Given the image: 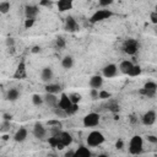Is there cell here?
<instances>
[{"instance_id":"40","label":"cell","mask_w":157,"mask_h":157,"mask_svg":"<svg viewBox=\"0 0 157 157\" xmlns=\"http://www.w3.org/2000/svg\"><path fill=\"white\" fill-rule=\"evenodd\" d=\"M90 96H91L92 99H98V90L97 88H91Z\"/></svg>"},{"instance_id":"6","label":"cell","mask_w":157,"mask_h":157,"mask_svg":"<svg viewBox=\"0 0 157 157\" xmlns=\"http://www.w3.org/2000/svg\"><path fill=\"white\" fill-rule=\"evenodd\" d=\"M99 120H101V115L98 113L91 112V113H88V114L85 115V118H83V125L86 128H96L99 124Z\"/></svg>"},{"instance_id":"44","label":"cell","mask_w":157,"mask_h":157,"mask_svg":"<svg viewBox=\"0 0 157 157\" xmlns=\"http://www.w3.org/2000/svg\"><path fill=\"white\" fill-rule=\"evenodd\" d=\"M129 120H130V123H131L132 125L137 124V118H136V115H135V114H131V115L129 117Z\"/></svg>"},{"instance_id":"7","label":"cell","mask_w":157,"mask_h":157,"mask_svg":"<svg viewBox=\"0 0 157 157\" xmlns=\"http://www.w3.org/2000/svg\"><path fill=\"white\" fill-rule=\"evenodd\" d=\"M13 78H16V80H25V78H27V66H26L25 59H22L17 64V67H16V70L13 72Z\"/></svg>"},{"instance_id":"39","label":"cell","mask_w":157,"mask_h":157,"mask_svg":"<svg viewBox=\"0 0 157 157\" xmlns=\"http://www.w3.org/2000/svg\"><path fill=\"white\" fill-rule=\"evenodd\" d=\"M5 44H6V47H7V48H11V47H13V45H15V39H13V38H11V37H7V38H6V40H5Z\"/></svg>"},{"instance_id":"26","label":"cell","mask_w":157,"mask_h":157,"mask_svg":"<svg viewBox=\"0 0 157 157\" xmlns=\"http://www.w3.org/2000/svg\"><path fill=\"white\" fill-rule=\"evenodd\" d=\"M107 109H108L109 112H112L113 114H114V113H119L120 105H119V103H118L117 101H109L108 104H107Z\"/></svg>"},{"instance_id":"22","label":"cell","mask_w":157,"mask_h":157,"mask_svg":"<svg viewBox=\"0 0 157 157\" xmlns=\"http://www.w3.org/2000/svg\"><path fill=\"white\" fill-rule=\"evenodd\" d=\"M134 64L130 61V60H123L120 64H119V67H118V70L121 72V74H128L129 72V70L131 69V66H132Z\"/></svg>"},{"instance_id":"5","label":"cell","mask_w":157,"mask_h":157,"mask_svg":"<svg viewBox=\"0 0 157 157\" xmlns=\"http://www.w3.org/2000/svg\"><path fill=\"white\" fill-rule=\"evenodd\" d=\"M113 16V12L110 10H105V9H102V10H97L91 17H90V23L92 25H96L98 22H102L104 20H108Z\"/></svg>"},{"instance_id":"14","label":"cell","mask_w":157,"mask_h":157,"mask_svg":"<svg viewBox=\"0 0 157 157\" xmlns=\"http://www.w3.org/2000/svg\"><path fill=\"white\" fill-rule=\"evenodd\" d=\"M53 76H54V74H53V70H52L50 66H45V67L42 69V71H40V80H42L44 83L52 82Z\"/></svg>"},{"instance_id":"13","label":"cell","mask_w":157,"mask_h":157,"mask_svg":"<svg viewBox=\"0 0 157 157\" xmlns=\"http://www.w3.org/2000/svg\"><path fill=\"white\" fill-rule=\"evenodd\" d=\"M38 13H39V6H37V5H26L25 6L26 18H36Z\"/></svg>"},{"instance_id":"2","label":"cell","mask_w":157,"mask_h":157,"mask_svg":"<svg viewBox=\"0 0 157 157\" xmlns=\"http://www.w3.org/2000/svg\"><path fill=\"white\" fill-rule=\"evenodd\" d=\"M104 140H105V137L101 131L93 130L88 134V136L86 139V142L90 147H97V146H101L104 142Z\"/></svg>"},{"instance_id":"3","label":"cell","mask_w":157,"mask_h":157,"mask_svg":"<svg viewBox=\"0 0 157 157\" xmlns=\"http://www.w3.org/2000/svg\"><path fill=\"white\" fill-rule=\"evenodd\" d=\"M55 137L58 139V145H56V150H63L64 147H66V146H70L71 144H72V136H71V134H69L67 131H63V130H60L56 135H55Z\"/></svg>"},{"instance_id":"16","label":"cell","mask_w":157,"mask_h":157,"mask_svg":"<svg viewBox=\"0 0 157 157\" xmlns=\"http://www.w3.org/2000/svg\"><path fill=\"white\" fill-rule=\"evenodd\" d=\"M72 103H71V101H70V98H69V94H66V93H64V92H61V94H60V98H59V101H58V108H61V109H67V108H70V105H71Z\"/></svg>"},{"instance_id":"34","label":"cell","mask_w":157,"mask_h":157,"mask_svg":"<svg viewBox=\"0 0 157 157\" xmlns=\"http://www.w3.org/2000/svg\"><path fill=\"white\" fill-rule=\"evenodd\" d=\"M48 126H56V128H63V124L59 119H52V120H48L47 123Z\"/></svg>"},{"instance_id":"48","label":"cell","mask_w":157,"mask_h":157,"mask_svg":"<svg viewBox=\"0 0 157 157\" xmlns=\"http://www.w3.org/2000/svg\"><path fill=\"white\" fill-rule=\"evenodd\" d=\"M2 140H4V141L9 140V135H4V136H2Z\"/></svg>"},{"instance_id":"27","label":"cell","mask_w":157,"mask_h":157,"mask_svg":"<svg viewBox=\"0 0 157 157\" xmlns=\"http://www.w3.org/2000/svg\"><path fill=\"white\" fill-rule=\"evenodd\" d=\"M32 103H33L36 107L42 105V104L44 103V101H43V96H40V94H38V93H34V94L32 96Z\"/></svg>"},{"instance_id":"18","label":"cell","mask_w":157,"mask_h":157,"mask_svg":"<svg viewBox=\"0 0 157 157\" xmlns=\"http://www.w3.org/2000/svg\"><path fill=\"white\" fill-rule=\"evenodd\" d=\"M20 96H21V93L17 88H10L5 94V99L9 102H16L20 98Z\"/></svg>"},{"instance_id":"45","label":"cell","mask_w":157,"mask_h":157,"mask_svg":"<svg viewBox=\"0 0 157 157\" xmlns=\"http://www.w3.org/2000/svg\"><path fill=\"white\" fill-rule=\"evenodd\" d=\"M31 52H32L33 54H37V53H39V52H40V47H39V45H34V47H32Z\"/></svg>"},{"instance_id":"37","label":"cell","mask_w":157,"mask_h":157,"mask_svg":"<svg viewBox=\"0 0 157 157\" xmlns=\"http://www.w3.org/2000/svg\"><path fill=\"white\" fill-rule=\"evenodd\" d=\"M39 6H43V7H52V6H53V1H52V0H40V1H39Z\"/></svg>"},{"instance_id":"30","label":"cell","mask_w":157,"mask_h":157,"mask_svg":"<svg viewBox=\"0 0 157 157\" xmlns=\"http://www.w3.org/2000/svg\"><path fill=\"white\" fill-rule=\"evenodd\" d=\"M69 98H70V101H71V103H76V104H78L80 102H81V94L80 93H77V92H74V93H70L69 94Z\"/></svg>"},{"instance_id":"43","label":"cell","mask_w":157,"mask_h":157,"mask_svg":"<svg viewBox=\"0 0 157 157\" xmlns=\"http://www.w3.org/2000/svg\"><path fill=\"white\" fill-rule=\"evenodd\" d=\"M115 147H117L118 150H121V148L124 147V142H123L121 139H118V141L115 142Z\"/></svg>"},{"instance_id":"35","label":"cell","mask_w":157,"mask_h":157,"mask_svg":"<svg viewBox=\"0 0 157 157\" xmlns=\"http://www.w3.org/2000/svg\"><path fill=\"white\" fill-rule=\"evenodd\" d=\"M10 120H4L2 121V124L0 125V131H2V132H5V131H7V130H10Z\"/></svg>"},{"instance_id":"28","label":"cell","mask_w":157,"mask_h":157,"mask_svg":"<svg viewBox=\"0 0 157 157\" xmlns=\"http://www.w3.org/2000/svg\"><path fill=\"white\" fill-rule=\"evenodd\" d=\"M53 112H54V114H55L58 118H60V119H65V118H67V113H66L65 109H61V108L55 107V108H53Z\"/></svg>"},{"instance_id":"1","label":"cell","mask_w":157,"mask_h":157,"mask_svg":"<svg viewBox=\"0 0 157 157\" xmlns=\"http://www.w3.org/2000/svg\"><path fill=\"white\" fill-rule=\"evenodd\" d=\"M144 150V140L140 135H134L129 142V152L134 156L140 155Z\"/></svg>"},{"instance_id":"17","label":"cell","mask_w":157,"mask_h":157,"mask_svg":"<svg viewBox=\"0 0 157 157\" xmlns=\"http://www.w3.org/2000/svg\"><path fill=\"white\" fill-rule=\"evenodd\" d=\"M27 135H28L27 129L22 126V128H20V129H17V131L15 132L13 140H15L16 142H23V141L27 139Z\"/></svg>"},{"instance_id":"38","label":"cell","mask_w":157,"mask_h":157,"mask_svg":"<svg viewBox=\"0 0 157 157\" xmlns=\"http://www.w3.org/2000/svg\"><path fill=\"white\" fill-rule=\"evenodd\" d=\"M114 2V0H98V4L102 6V7H107L109 5H112Z\"/></svg>"},{"instance_id":"47","label":"cell","mask_w":157,"mask_h":157,"mask_svg":"<svg viewBox=\"0 0 157 157\" xmlns=\"http://www.w3.org/2000/svg\"><path fill=\"white\" fill-rule=\"evenodd\" d=\"M2 117H4V120H10L11 121V119H12V115L11 114H4Z\"/></svg>"},{"instance_id":"15","label":"cell","mask_w":157,"mask_h":157,"mask_svg":"<svg viewBox=\"0 0 157 157\" xmlns=\"http://www.w3.org/2000/svg\"><path fill=\"white\" fill-rule=\"evenodd\" d=\"M74 6V0H58L56 1V7L60 12H66L71 10Z\"/></svg>"},{"instance_id":"29","label":"cell","mask_w":157,"mask_h":157,"mask_svg":"<svg viewBox=\"0 0 157 157\" xmlns=\"http://www.w3.org/2000/svg\"><path fill=\"white\" fill-rule=\"evenodd\" d=\"M10 9H11V5H10V2L9 1H1L0 2V13H7L9 11H10Z\"/></svg>"},{"instance_id":"4","label":"cell","mask_w":157,"mask_h":157,"mask_svg":"<svg viewBox=\"0 0 157 157\" xmlns=\"http://www.w3.org/2000/svg\"><path fill=\"white\" fill-rule=\"evenodd\" d=\"M121 49L128 55H135L137 53V50H139V42H137V39H134V38L125 39L123 42Z\"/></svg>"},{"instance_id":"24","label":"cell","mask_w":157,"mask_h":157,"mask_svg":"<svg viewBox=\"0 0 157 157\" xmlns=\"http://www.w3.org/2000/svg\"><path fill=\"white\" fill-rule=\"evenodd\" d=\"M156 92H157V90H151V88H146V87H142L139 91V93L141 96L147 97V98H155L156 97Z\"/></svg>"},{"instance_id":"21","label":"cell","mask_w":157,"mask_h":157,"mask_svg":"<svg viewBox=\"0 0 157 157\" xmlns=\"http://www.w3.org/2000/svg\"><path fill=\"white\" fill-rule=\"evenodd\" d=\"M44 88H45V92L47 93H54V94H56V93L61 92V86L59 83H52V82H49V83L45 85Z\"/></svg>"},{"instance_id":"32","label":"cell","mask_w":157,"mask_h":157,"mask_svg":"<svg viewBox=\"0 0 157 157\" xmlns=\"http://www.w3.org/2000/svg\"><path fill=\"white\" fill-rule=\"evenodd\" d=\"M112 97L110 92L105 91V90H101L98 91V99H109Z\"/></svg>"},{"instance_id":"10","label":"cell","mask_w":157,"mask_h":157,"mask_svg":"<svg viewBox=\"0 0 157 157\" xmlns=\"http://www.w3.org/2000/svg\"><path fill=\"white\" fill-rule=\"evenodd\" d=\"M141 121H142V124L146 125V126L153 125L155 121H156V112H155L153 109L147 110V112L141 117Z\"/></svg>"},{"instance_id":"12","label":"cell","mask_w":157,"mask_h":157,"mask_svg":"<svg viewBox=\"0 0 157 157\" xmlns=\"http://www.w3.org/2000/svg\"><path fill=\"white\" fill-rule=\"evenodd\" d=\"M43 101H44V103H45L49 108H55V107L58 105L59 98H58L56 94H54V93H47V92H45V94L43 96Z\"/></svg>"},{"instance_id":"23","label":"cell","mask_w":157,"mask_h":157,"mask_svg":"<svg viewBox=\"0 0 157 157\" xmlns=\"http://www.w3.org/2000/svg\"><path fill=\"white\" fill-rule=\"evenodd\" d=\"M61 66L66 70L71 69L74 66V58L71 55H65L63 59H61Z\"/></svg>"},{"instance_id":"46","label":"cell","mask_w":157,"mask_h":157,"mask_svg":"<svg viewBox=\"0 0 157 157\" xmlns=\"http://www.w3.org/2000/svg\"><path fill=\"white\" fill-rule=\"evenodd\" d=\"M74 155H75V150H69V151H66L65 152V157H74Z\"/></svg>"},{"instance_id":"31","label":"cell","mask_w":157,"mask_h":157,"mask_svg":"<svg viewBox=\"0 0 157 157\" xmlns=\"http://www.w3.org/2000/svg\"><path fill=\"white\" fill-rule=\"evenodd\" d=\"M65 45H66V42H65V39H64L63 37H58V38L55 39V47H56L58 49H64Z\"/></svg>"},{"instance_id":"36","label":"cell","mask_w":157,"mask_h":157,"mask_svg":"<svg viewBox=\"0 0 157 157\" xmlns=\"http://www.w3.org/2000/svg\"><path fill=\"white\" fill-rule=\"evenodd\" d=\"M36 22V18H26L25 20V28L26 29H29Z\"/></svg>"},{"instance_id":"19","label":"cell","mask_w":157,"mask_h":157,"mask_svg":"<svg viewBox=\"0 0 157 157\" xmlns=\"http://www.w3.org/2000/svg\"><path fill=\"white\" fill-rule=\"evenodd\" d=\"M90 87L91 88H101L102 85H103V77L101 75H93L91 78H90Z\"/></svg>"},{"instance_id":"25","label":"cell","mask_w":157,"mask_h":157,"mask_svg":"<svg viewBox=\"0 0 157 157\" xmlns=\"http://www.w3.org/2000/svg\"><path fill=\"white\" fill-rule=\"evenodd\" d=\"M141 71H142L141 66H140V65H137V64H134L126 75H128V76H130V77H135V76L141 75Z\"/></svg>"},{"instance_id":"8","label":"cell","mask_w":157,"mask_h":157,"mask_svg":"<svg viewBox=\"0 0 157 157\" xmlns=\"http://www.w3.org/2000/svg\"><path fill=\"white\" fill-rule=\"evenodd\" d=\"M47 134H48V130L44 128V125L42 123L37 121L34 124V126H33V135H34V137L38 139V140H44Z\"/></svg>"},{"instance_id":"33","label":"cell","mask_w":157,"mask_h":157,"mask_svg":"<svg viewBox=\"0 0 157 157\" xmlns=\"http://www.w3.org/2000/svg\"><path fill=\"white\" fill-rule=\"evenodd\" d=\"M77 110H78V104H76V103H72V104L70 105V108H67V109H66L67 117H70V115H74V114H75Z\"/></svg>"},{"instance_id":"11","label":"cell","mask_w":157,"mask_h":157,"mask_svg":"<svg viewBox=\"0 0 157 157\" xmlns=\"http://www.w3.org/2000/svg\"><path fill=\"white\" fill-rule=\"evenodd\" d=\"M102 72H103V76L107 78L115 77L118 75V66L115 64H108L102 69Z\"/></svg>"},{"instance_id":"20","label":"cell","mask_w":157,"mask_h":157,"mask_svg":"<svg viewBox=\"0 0 157 157\" xmlns=\"http://www.w3.org/2000/svg\"><path fill=\"white\" fill-rule=\"evenodd\" d=\"M91 156H92V153H91L90 148L86 146H82V145L75 150V155H74V157H91Z\"/></svg>"},{"instance_id":"41","label":"cell","mask_w":157,"mask_h":157,"mask_svg":"<svg viewBox=\"0 0 157 157\" xmlns=\"http://www.w3.org/2000/svg\"><path fill=\"white\" fill-rule=\"evenodd\" d=\"M150 20H151V22H152L153 25L157 23V12H156V11H152V12L150 13Z\"/></svg>"},{"instance_id":"9","label":"cell","mask_w":157,"mask_h":157,"mask_svg":"<svg viewBox=\"0 0 157 157\" xmlns=\"http://www.w3.org/2000/svg\"><path fill=\"white\" fill-rule=\"evenodd\" d=\"M64 28H65V31L71 32V33L80 31V26H78L77 21H76L72 16H67V17L65 18V26H64Z\"/></svg>"},{"instance_id":"42","label":"cell","mask_w":157,"mask_h":157,"mask_svg":"<svg viewBox=\"0 0 157 157\" xmlns=\"http://www.w3.org/2000/svg\"><path fill=\"white\" fill-rule=\"evenodd\" d=\"M147 141H150L151 144H157V136L155 135H147Z\"/></svg>"}]
</instances>
